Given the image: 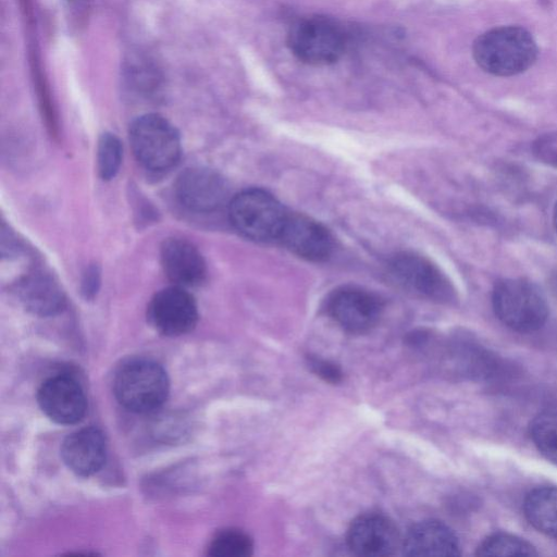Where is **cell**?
<instances>
[{
	"label": "cell",
	"instance_id": "6da1fadb",
	"mask_svg": "<svg viewBox=\"0 0 557 557\" xmlns=\"http://www.w3.org/2000/svg\"><path fill=\"white\" fill-rule=\"evenodd\" d=\"M472 53L483 71L508 77L531 67L539 49L533 36L525 28L506 25L481 34L473 42Z\"/></svg>",
	"mask_w": 557,
	"mask_h": 557
},
{
	"label": "cell",
	"instance_id": "7a4b0ae2",
	"mask_svg": "<svg viewBox=\"0 0 557 557\" xmlns=\"http://www.w3.org/2000/svg\"><path fill=\"white\" fill-rule=\"evenodd\" d=\"M495 315L509 329L530 333L541 329L548 317V305L541 288L522 277L497 281L492 290Z\"/></svg>",
	"mask_w": 557,
	"mask_h": 557
},
{
	"label": "cell",
	"instance_id": "3957f363",
	"mask_svg": "<svg viewBox=\"0 0 557 557\" xmlns=\"http://www.w3.org/2000/svg\"><path fill=\"white\" fill-rule=\"evenodd\" d=\"M346 41V33L338 22L324 15L302 17L287 33V46L292 53L312 65L336 62L344 53Z\"/></svg>",
	"mask_w": 557,
	"mask_h": 557
},
{
	"label": "cell",
	"instance_id": "277c9868",
	"mask_svg": "<svg viewBox=\"0 0 557 557\" xmlns=\"http://www.w3.org/2000/svg\"><path fill=\"white\" fill-rule=\"evenodd\" d=\"M170 383L164 369L150 360H135L122 367L115 375L114 393L126 409L151 412L165 401Z\"/></svg>",
	"mask_w": 557,
	"mask_h": 557
},
{
	"label": "cell",
	"instance_id": "5b68a950",
	"mask_svg": "<svg viewBox=\"0 0 557 557\" xmlns=\"http://www.w3.org/2000/svg\"><path fill=\"white\" fill-rule=\"evenodd\" d=\"M228 215L231 223L242 235L265 242L278 238L287 212L272 194L250 188L233 197Z\"/></svg>",
	"mask_w": 557,
	"mask_h": 557
},
{
	"label": "cell",
	"instance_id": "8992f818",
	"mask_svg": "<svg viewBox=\"0 0 557 557\" xmlns=\"http://www.w3.org/2000/svg\"><path fill=\"white\" fill-rule=\"evenodd\" d=\"M129 141L137 160L153 172L170 170L181 156L178 133L159 114L137 117L129 128Z\"/></svg>",
	"mask_w": 557,
	"mask_h": 557
},
{
	"label": "cell",
	"instance_id": "52a82bcc",
	"mask_svg": "<svg viewBox=\"0 0 557 557\" xmlns=\"http://www.w3.org/2000/svg\"><path fill=\"white\" fill-rule=\"evenodd\" d=\"M405 288L430 300L449 302L456 293L448 277L432 261L414 252L396 253L388 264Z\"/></svg>",
	"mask_w": 557,
	"mask_h": 557
},
{
	"label": "cell",
	"instance_id": "ba28073f",
	"mask_svg": "<svg viewBox=\"0 0 557 557\" xmlns=\"http://www.w3.org/2000/svg\"><path fill=\"white\" fill-rule=\"evenodd\" d=\"M326 311L346 332L362 334L377 324L383 312V302L367 289L343 286L327 297Z\"/></svg>",
	"mask_w": 557,
	"mask_h": 557
},
{
	"label": "cell",
	"instance_id": "9c48e42d",
	"mask_svg": "<svg viewBox=\"0 0 557 557\" xmlns=\"http://www.w3.org/2000/svg\"><path fill=\"white\" fill-rule=\"evenodd\" d=\"M149 320L162 334L178 336L191 331L198 320L197 305L182 286H171L158 292L150 301Z\"/></svg>",
	"mask_w": 557,
	"mask_h": 557
},
{
	"label": "cell",
	"instance_id": "30bf717a",
	"mask_svg": "<svg viewBox=\"0 0 557 557\" xmlns=\"http://www.w3.org/2000/svg\"><path fill=\"white\" fill-rule=\"evenodd\" d=\"M399 531L386 516L376 512L356 518L347 532L350 550L362 557L392 556L401 546Z\"/></svg>",
	"mask_w": 557,
	"mask_h": 557
},
{
	"label": "cell",
	"instance_id": "8fae6325",
	"mask_svg": "<svg viewBox=\"0 0 557 557\" xmlns=\"http://www.w3.org/2000/svg\"><path fill=\"white\" fill-rule=\"evenodd\" d=\"M296 256L309 261L326 260L333 251V237L319 222L300 213H287L278 236Z\"/></svg>",
	"mask_w": 557,
	"mask_h": 557
},
{
	"label": "cell",
	"instance_id": "7c38bea8",
	"mask_svg": "<svg viewBox=\"0 0 557 557\" xmlns=\"http://www.w3.org/2000/svg\"><path fill=\"white\" fill-rule=\"evenodd\" d=\"M37 399L42 412L59 424H74L86 412L84 391L67 375H55L46 380L38 389Z\"/></svg>",
	"mask_w": 557,
	"mask_h": 557
},
{
	"label": "cell",
	"instance_id": "4fadbf2b",
	"mask_svg": "<svg viewBox=\"0 0 557 557\" xmlns=\"http://www.w3.org/2000/svg\"><path fill=\"white\" fill-rule=\"evenodd\" d=\"M176 194L189 210L210 212L223 205L227 187L216 172L205 168H193L187 169L178 177Z\"/></svg>",
	"mask_w": 557,
	"mask_h": 557
},
{
	"label": "cell",
	"instance_id": "5bb4252c",
	"mask_svg": "<svg viewBox=\"0 0 557 557\" xmlns=\"http://www.w3.org/2000/svg\"><path fill=\"white\" fill-rule=\"evenodd\" d=\"M405 556L454 557L460 555L458 537L438 520H422L413 524L401 543Z\"/></svg>",
	"mask_w": 557,
	"mask_h": 557
},
{
	"label": "cell",
	"instance_id": "9a60e30c",
	"mask_svg": "<svg viewBox=\"0 0 557 557\" xmlns=\"http://www.w3.org/2000/svg\"><path fill=\"white\" fill-rule=\"evenodd\" d=\"M61 456L67 468L77 475L88 476L96 473L107 457L102 432L91 426L73 432L63 441Z\"/></svg>",
	"mask_w": 557,
	"mask_h": 557
},
{
	"label": "cell",
	"instance_id": "2e32d148",
	"mask_svg": "<svg viewBox=\"0 0 557 557\" xmlns=\"http://www.w3.org/2000/svg\"><path fill=\"white\" fill-rule=\"evenodd\" d=\"M161 262L166 276L177 286H197L206 277L202 256L185 239H166L161 247Z\"/></svg>",
	"mask_w": 557,
	"mask_h": 557
},
{
	"label": "cell",
	"instance_id": "e0dca14e",
	"mask_svg": "<svg viewBox=\"0 0 557 557\" xmlns=\"http://www.w3.org/2000/svg\"><path fill=\"white\" fill-rule=\"evenodd\" d=\"M18 295L28 310L41 315L53 314L64 306V296L59 284L42 272L25 276L20 282Z\"/></svg>",
	"mask_w": 557,
	"mask_h": 557
},
{
	"label": "cell",
	"instance_id": "ac0fdd59",
	"mask_svg": "<svg viewBox=\"0 0 557 557\" xmlns=\"http://www.w3.org/2000/svg\"><path fill=\"white\" fill-rule=\"evenodd\" d=\"M523 511L536 530L557 539V487L542 486L531 491L524 499Z\"/></svg>",
	"mask_w": 557,
	"mask_h": 557
},
{
	"label": "cell",
	"instance_id": "d6986e66",
	"mask_svg": "<svg viewBox=\"0 0 557 557\" xmlns=\"http://www.w3.org/2000/svg\"><path fill=\"white\" fill-rule=\"evenodd\" d=\"M530 435L537 449L557 462V410L539 413L530 424Z\"/></svg>",
	"mask_w": 557,
	"mask_h": 557
},
{
	"label": "cell",
	"instance_id": "ffe728a7",
	"mask_svg": "<svg viewBox=\"0 0 557 557\" xmlns=\"http://www.w3.org/2000/svg\"><path fill=\"white\" fill-rule=\"evenodd\" d=\"M479 556H537L536 549L523 539L495 533L485 539L478 547Z\"/></svg>",
	"mask_w": 557,
	"mask_h": 557
},
{
	"label": "cell",
	"instance_id": "44dd1931",
	"mask_svg": "<svg viewBox=\"0 0 557 557\" xmlns=\"http://www.w3.org/2000/svg\"><path fill=\"white\" fill-rule=\"evenodd\" d=\"M252 541L243 531L227 529L219 532L208 547L214 557H247L252 554Z\"/></svg>",
	"mask_w": 557,
	"mask_h": 557
},
{
	"label": "cell",
	"instance_id": "7402d4cb",
	"mask_svg": "<svg viewBox=\"0 0 557 557\" xmlns=\"http://www.w3.org/2000/svg\"><path fill=\"white\" fill-rule=\"evenodd\" d=\"M122 160V146L116 136L103 134L98 143V171L103 180H110L117 173Z\"/></svg>",
	"mask_w": 557,
	"mask_h": 557
},
{
	"label": "cell",
	"instance_id": "603a6c76",
	"mask_svg": "<svg viewBox=\"0 0 557 557\" xmlns=\"http://www.w3.org/2000/svg\"><path fill=\"white\" fill-rule=\"evenodd\" d=\"M532 151L543 163L557 168V132L536 138Z\"/></svg>",
	"mask_w": 557,
	"mask_h": 557
},
{
	"label": "cell",
	"instance_id": "cb8c5ba5",
	"mask_svg": "<svg viewBox=\"0 0 557 557\" xmlns=\"http://www.w3.org/2000/svg\"><path fill=\"white\" fill-rule=\"evenodd\" d=\"M309 368L319 375L321 379L329 383H338L343 379V372L341 368L332 361L319 358L317 356H309L308 358Z\"/></svg>",
	"mask_w": 557,
	"mask_h": 557
},
{
	"label": "cell",
	"instance_id": "d4e9b609",
	"mask_svg": "<svg viewBox=\"0 0 557 557\" xmlns=\"http://www.w3.org/2000/svg\"><path fill=\"white\" fill-rule=\"evenodd\" d=\"M97 276H98V273L95 270H91L88 272L86 283H85V287H86L85 290L87 294L95 292L96 284L98 283Z\"/></svg>",
	"mask_w": 557,
	"mask_h": 557
},
{
	"label": "cell",
	"instance_id": "484cf974",
	"mask_svg": "<svg viewBox=\"0 0 557 557\" xmlns=\"http://www.w3.org/2000/svg\"><path fill=\"white\" fill-rule=\"evenodd\" d=\"M549 286L553 294L557 297V265L553 270L549 276Z\"/></svg>",
	"mask_w": 557,
	"mask_h": 557
},
{
	"label": "cell",
	"instance_id": "4316f807",
	"mask_svg": "<svg viewBox=\"0 0 557 557\" xmlns=\"http://www.w3.org/2000/svg\"><path fill=\"white\" fill-rule=\"evenodd\" d=\"M553 224H554L555 231L557 233V202L555 203V207L553 210Z\"/></svg>",
	"mask_w": 557,
	"mask_h": 557
}]
</instances>
